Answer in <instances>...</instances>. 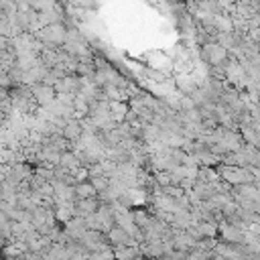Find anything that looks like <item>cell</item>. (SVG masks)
I'll list each match as a JSON object with an SVG mask.
<instances>
[{
	"label": "cell",
	"instance_id": "1",
	"mask_svg": "<svg viewBox=\"0 0 260 260\" xmlns=\"http://www.w3.org/2000/svg\"><path fill=\"white\" fill-rule=\"evenodd\" d=\"M228 57H230V53H228L221 45H217L215 41H211V43H207V45L201 47V59H203L209 67H217V65H221V63H225Z\"/></svg>",
	"mask_w": 260,
	"mask_h": 260
},
{
	"label": "cell",
	"instance_id": "2",
	"mask_svg": "<svg viewBox=\"0 0 260 260\" xmlns=\"http://www.w3.org/2000/svg\"><path fill=\"white\" fill-rule=\"evenodd\" d=\"M219 236H221V242H228V244H234L236 246V244H244L246 230L223 221V223H219Z\"/></svg>",
	"mask_w": 260,
	"mask_h": 260
},
{
	"label": "cell",
	"instance_id": "3",
	"mask_svg": "<svg viewBox=\"0 0 260 260\" xmlns=\"http://www.w3.org/2000/svg\"><path fill=\"white\" fill-rule=\"evenodd\" d=\"M173 244H175V250L185 252V254H191V252L197 248V240H195V238H191L187 232H175Z\"/></svg>",
	"mask_w": 260,
	"mask_h": 260
},
{
	"label": "cell",
	"instance_id": "4",
	"mask_svg": "<svg viewBox=\"0 0 260 260\" xmlns=\"http://www.w3.org/2000/svg\"><path fill=\"white\" fill-rule=\"evenodd\" d=\"M65 232L73 238V240H81L83 236H85V232H87V225H85V219L83 217H73L71 221H67L65 223Z\"/></svg>",
	"mask_w": 260,
	"mask_h": 260
},
{
	"label": "cell",
	"instance_id": "5",
	"mask_svg": "<svg viewBox=\"0 0 260 260\" xmlns=\"http://www.w3.org/2000/svg\"><path fill=\"white\" fill-rule=\"evenodd\" d=\"M63 136L71 142V144H75V142H79L81 138H83V128H81V122L79 120H71L65 128H63Z\"/></svg>",
	"mask_w": 260,
	"mask_h": 260
},
{
	"label": "cell",
	"instance_id": "6",
	"mask_svg": "<svg viewBox=\"0 0 260 260\" xmlns=\"http://www.w3.org/2000/svg\"><path fill=\"white\" fill-rule=\"evenodd\" d=\"M213 28L217 32H234V18L232 16H225V14H215V20H213Z\"/></svg>",
	"mask_w": 260,
	"mask_h": 260
},
{
	"label": "cell",
	"instance_id": "7",
	"mask_svg": "<svg viewBox=\"0 0 260 260\" xmlns=\"http://www.w3.org/2000/svg\"><path fill=\"white\" fill-rule=\"evenodd\" d=\"M75 195H77V199H93V197H98L100 193H98V189H95L89 181H85V183H79V185L75 187Z\"/></svg>",
	"mask_w": 260,
	"mask_h": 260
},
{
	"label": "cell",
	"instance_id": "8",
	"mask_svg": "<svg viewBox=\"0 0 260 260\" xmlns=\"http://www.w3.org/2000/svg\"><path fill=\"white\" fill-rule=\"evenodd\" d=\"M240 134H242V138H244L246 144L260 148V134H258L252 126H242V128H240Z\"/></svg>",
	"mask_w": 260,
	"mask_h": 260
},
{
	"label": "cell",
	"instance_id": "9",
	"mask_svg": "<svg viewBox=\"0 0 260 260\" xmlns=\"http://www.w3.org/2000/svg\"><path fill=\"white\" fill-rule=\"evenodd\" d=\"M61 167H65L69 173H73L75 169H79L81 167V162H79V156L73 152V150H69V152H65V154H61V162H59Z\"/></svg>",
	"mask_w": 260,
	"mask_h": 260
},
{
	"label": "cell",
	"instance_id": "10",
	"mask_svg": "<svg viewBox=\"0 0 260 260\" xmlns=\"http://www.w3.org/2000/svg\"><path fill=\"white\" fill-rule=\"evenodd\" d=\"M197 225H199V232H201L203 240H205V238H215V236L219 234V225H217V223H211V221H199Z\"/></svg>",
	"mask_w": 260,
	"mask_h": 260
},
{
	"label": "cell",
	"instance_id": "11",
	"mask_svg": "<svg viewBox=\"0 0 260 260\" xmlns=\"http://www.w3.org/2000/svg\"><path fill=\"white\" fill-rule=\"evenodd\" d=\"M132 213H134V223L140 228V230H144L146 228V223L150 221V217L152 215H148L146 213V209L144 207H136V209H132Z\"/></svg>",
	"mask_w": 260,
	"mask_h": 260
},
{
	"label": "cell",
	"instance_id": "12",
	"mask_svg": "<svg viewBox=\"0 0 260 260\" xmlns=\"http://www.w3.org/2000/svg\"><path fill=\"white\" fill-rule=\"evenodd\" d=\"M89 183L98 189V193H104L108 187H110V179L106 177V175H100V177H91L89 179Z\"/></svg>",
	"mask_w": 260,
	"mask_h": 260
}]
</instances>
